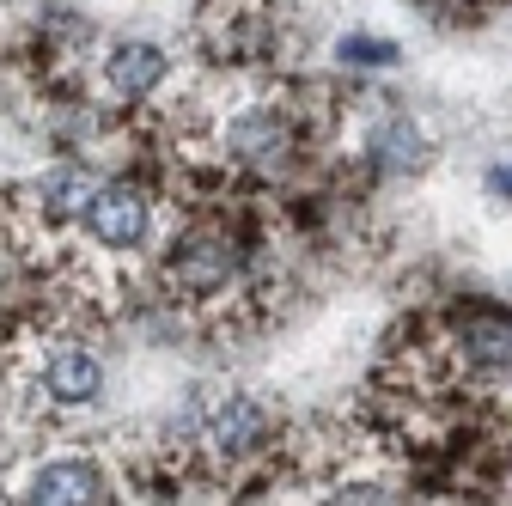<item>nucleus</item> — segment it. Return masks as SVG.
<instances>
[{"label": "nucleus", "mask_w": 512, "mask_h": 506, "mask_svg": "<svg viewBox=\"0 0 512 506\" xmlns=\"http://www.w3.org/2000/svg\"><path fill=\"white\" fill-rule=\"evenodd\" d=\"M25 500H110V476L92 464V458H55V464H37L25 476Z\"/></svg>", "instance_id": "5"}, {"label": "nucleus", "mask_w": 512, "mask_h": 506, "mask_svg": "<svg viewBox=\"0 0 512 506\" xmlns=\"http://www.w3.org/2000/svg\"><path fill=\"white\" fill-rule=\"evenodd\" d=\"M104 86L122 104H147V98H159L171 86V55L159 43H141V37L110 43V55H104Z\"/></svg>", "instance_id": "3"}, {"label": "nucleus", "mask_w": 512, "mask_h": 506, "mask_svg": "<svg viewBox=\"0 0 512 506\" xmlns=\"http://www.w3.org/2000/svg\"><path fill=\"white\" fill-rule=\"evenodd\" d=\"M37 391L61 409H92L104 397V360L86 342H49L43 348V372H37Z\"/></svg>", "instance_id": "2"}, {"label": "nucleus", "mask_w": 512, "mask_h": 506, "mask_svg": "<svg viewBox=\"0 0 512 506\" xmlns=\"http://www.w3.org/2000/svg\"><path fill=\"white\" fill-rule=\"evenodd\" d=\"M80 226H86L92 244L110 250V257H128V250H141L153 238V196H147L141 183H128V177H104L92 189Z\"/></svg>", "instance_id": "1"}, {"label": "nucleus", "mask_w": 512, "mask_h": 506, "mask_svg": "<svg viewBox=\"0 0 512 506\" xmlns=\"http://www.w3.org/2000/svg\"><path fill=\"white\" fill-rule=\"evenodd\" d=\"M342 55H348V61H372V68H391V61H397V43H391V37H348Z\"/></svg>", "instance_id": "6"}, {"label": "nucleus", "mask_w": 512, "mask_h": 506, "mask_svg": "<svg viewBox=\"0 0 512 506\" xmlns=\"http://www.w3.org/2000/svg\"><path fill=\"white\" fill-rule=\"evenodd\" d=\"M104 177L92 171V165H80V159H68V165H55V171H43L25 196H31V214L37 220H61V226H80V214H86V202H92V189H98Z\"/></svg>", "instance_id": "4"}]
</instances>
